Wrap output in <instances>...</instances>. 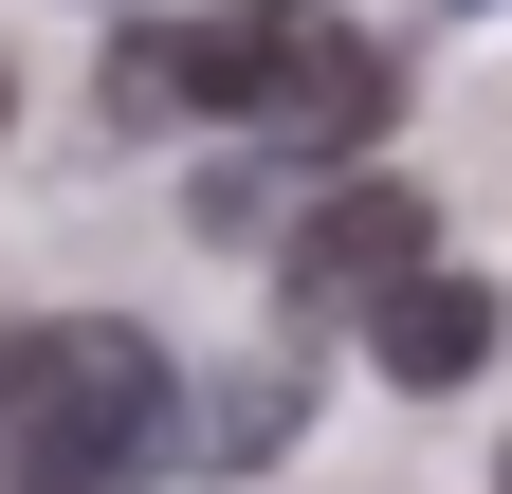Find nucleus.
<instances>
[{"label": "nucleus", "instance_id": "obj_1", "mask_svg": "<svg viewBox=\"0 0 512 494\" xmlns=\"http://www.w3.org/2000/svg\"><path fill=\"white\" fill-rule=\"evenodd\" d=\"M0 458L19 494H147L183 476V385L128 312H55V330H0Z\"/></svg>", "mask_w": 512, "mask_h": 494}, {"label": "nucleus", "instance_id": "obj_2", "mask_svg": "<svg viewBox=\"0 0 512 494\" xmlns=\"http://www.w3.org/2000/svg\"><path fill=\"white\" fill-rule=\"evenodd\" d=\"M384 110H403V55H384L366 19H330V0H275V55H256V110H238V129L330 183V165L384 147Z\"/></svg>", "mask_w": 512, "mask_h": 494}, {"label": "nucleus", "instance_id": "obj_3", "mask_svg": "<svg viewBox=\"0 0 512 494\" xmlns=\"http://www.w3.org/2000/svg\"><path fill=\"white\" fill-rule=\"evenodd\" d=\"M439 257V220H421V183H384V165H330V202H311L275 238V293L293 312H366L384 275H421Z\"/></svg>", "mask_w": 512, "mask_h": 494}, {"label": "nucleus", "instance_id": "obj_4", "mask_svg": "<svg viewBox=\"0 0 512 494\" xmlns=\"http://www.w3.org/2000/svg\"><path fill=\"white\" fill-rule=\"evenodd\" d=\"M494 348H512V293H494V275H458V257H421V275H384V293H366V366H384L403 403L476 385Z\"/></svg>", "mask_w": 512, "mask_h": 494}, {"label": "nucleus", "instance_id": "obj_5", "mask_svg": "<svg viewBox=\"0 0 512 494\" xmlns=\"http://www.w3.org/2000/svg\"><path fill=\"white\" fill-rule=\"evenodd\" d=\"M293 440H311V366H220L183 403V476H275Z\"/></svg>", "mask_w": 512, "mask_h": 494}, {"label": "nucleus", "instance_id": "obj_6", "mask_svg": "<svg viewBox=\"0 0 512 494\" xmlns=\"http://www.w3.org/2000/svg\"><path fill=\"white\" fill-rule=\"evenodd\" d=\"M92 110H110V129H183V110H202V74H183V19H147V37H110V74H92Z\"/></svg>", "mask_w": 512, "mask_h": 494}, {"label": "nucleus", "instance_id": "obj_7", "mask_svg": "<svg viewBox=\"0 0 512 494\" xmlns=\"http://www.w3.org/2000/svg\"><path fill=\"white\" fill-rule=\"evenodd\" d=\"M439 19H494V0H439Z\"/></svg>", "mask_w": 512, "mask_h": 494}, {"label": "nucleus", "instance_id": "obj_8", "mask_svg": "<svg viewBox=\"0 0 512 494\" xmlns=\"http://www.w3.org/2000/svg\"><path fill=\"white\" fill-rule=\"evenodd\" d=\"M0 129H19V74H0Z\"/></svg>", "mask_w": 512, "mask_h": 494}, {"label": "nucleus", "instance_id": "obj_9", "mask_svg": "<svg viewBox=\"0 0 512 494\" xmlns=\"http://www.w3.org/2000/svg\"><path fill=\"white\" fill-rule=\"evenodd\" d=\"M0 494H19V458H0Z\"/></svg>", "mask_w": 512, "mask_h": 494}, {"label": "nucleus", "instance_id": "obj_10", "mask_svg": "<svg viewBox=\"0 0 512 494\" xmlns=\"http://www.w3.org/2000/svg\"><path fill=\"white\" fill-rule=\"evenodd\" d=\"M494 494H512V458H494Z\"/></svg>", "mask_w": 512, "mask_h": 494}]
</instances>
